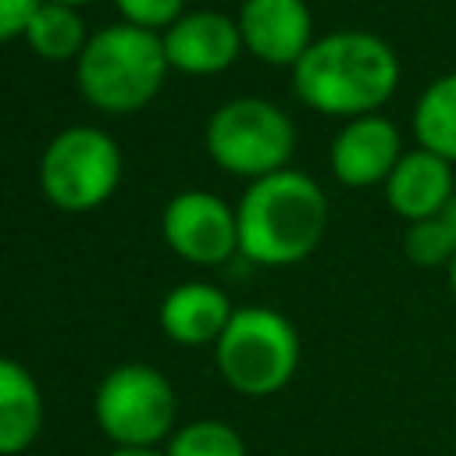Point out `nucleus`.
I'll use <instances>...</instances> for the list:
<instances>
[{"label":"nucleus","mask_w":456,"mask_h":456,"mask_svg":"<svg viewBox=\"0 0 456 456\" xmlns=\"http://www.w3.org/2000/svg\"><path fill=\"white\" fill-rule=\"evenodd\" d=\"M399 82V61L392 46L370 32H331L310 43L292 68L299 100L321 114L363 118L378 110Z\"/></svg>","instance_id":"obj_1"},{"label":"nucleus","mask_w":456,"mask_h":456,"mask_svg":"<svg viewBox=\"0 0 456 456\" xmlns=\"http://www.w3.org/2000/svg\"><path fill=\"white\" fill-rule=\"evenodd\" d=\"M239 253L264 267L299 264L317 249L328 228V200L303 171H274L249 182L235 207Z\"/></svg>","instance_id":"obj_2"},{"label":"nucleus","mask_w":456,"mask_h":456,"mask_svg":"<svg viewBox=\"0 0 456 456\" xmlns=\"http://www.w3.org/2000/svg\"><path fill=\"white\" fill-rule=\"evenodd\" d=\"M164 75L167 57L160 32L128 21L96 28L75 61L78 93L107 114H132L146 107L160 93Z\"/></svg>","instance_id":"obj_3"},{"label":"nucleus","mask_w":456,"mask_h":456,"mask_svg":"<svg viewBox=\"0 0 456 456\" xmlns=\"http://www.w3.org/2000/svg\"><path fill=\"white\" fill-rule=\"evenodd\" d=\"M221 381L249 399L281 392L299 367V335L292 321L271 306H239L214 342Z\"/></svg>","instance_id":"obj_4"},{"label":"nucleus","mask_w":456,"mask_h":456,"mask_svg":"<svg viewBox=\"0 0 456 456\" xmlns=\"http://www.w3.org/2000/svg\"><path fill=\"white\" fill-rule=\"evenodd\" d=\"M93 417L110 438V449H164L175 435L178 395L157 367L121 363L100 378Z\"/></svg>","instance_id":"obj_5"},{"label":"nucleus","mask_w":456,"mask_h":456,"mask_svg":"<svg viewBox=\"0 0 456 456\" xmlns=\"http://www.w3.org/2000/svg\"><path fill=\"white\" fill-rule=\"evenodd\" d=\"M203 139L217 167L249 182L285 171L296 150V128L289 114L260 96H239L221 103L210 114Z\"/></svg>","instance_id":"obj_6"},{"label":"nucleus","mask_w":456,"mask_h":456,"mask_svg":"<svg viewBox=\"0 0 456 456\" xmlns=\"http://www.w3.org/2000/svg\"><path fill=\"white\" fill-rule=\"evenodd\" d=\"M121 182V150L96 125H71L57 132L39 157L43 196L57 210H96Z\"/></svg>","instance_id":"obj_7"},{"label":"nucleus","mask_w":456,"mask_h":456,"mask_svg":"<svg viewBox=\"0 0 456 456\" xmlns=\"http://www.w3.org/2000/svg\"><path fill=\"white\" fill-rule=\"evenodd\" d=\"M164 242L189 264H224L239 253V221L235 210L207 189H185L167 200L160 214Z\"/></svg>","instance_id":"obj_8"},{"label":"nucleus","mask_w":456,"mask_h":456,"mask_svg":"<svg viewBox=\"0 0 456 456\" xmlns=\"http://www.w3.org/2000/svg\"><path fill=\"white\" fill-rule=\"evenodd\" d=\"M160 43L167 68L185 75H217L239 57L242 32L239 21H232L221 11H192L182 14L171 28H164Z\"/></svg>","instance_id":"obj_9"},{"label":"nucleus","mask_w":456,"mask_h":456,"mask_svg":"<svg viewBox=\"0 0 456 456\" xmlns=\"http://www.w3.org/2000/svg\"><path fill=\"white\" fill-rule=\"evenodd\" d=\"M242 46L267 64H292L310 50L314 18L306 0H242Z\"/></svg>","instance_id":"obj_10"},{"label":"nucleus","mask_w":456,"mask_h":456,"mask_svg":"<svg viewBox=\"0 0 456 456\" xmlns=\"http://www.w3.org/2000/svg\"><path fill=\"white\" fill-rule=\"evenodd\" d=\"M399 164V132L378 114L353 118L331 142V171L342 185H374L388 182Z\"/></svg>","instance_id":"obj_11"},{"label":"nucleus","mask_w":456,"mask_h":456,"mask_svg":"<svg viewBox=\"0 0 456 456\" xmlns=\"http://www.w3.org/2000/svg\"><path fill=\"white\" fill-rule=\"evenodd\" d=\"M235 306L224 289L207 281L175 285L160 303V331L178 346H207L217 342L228 328Z\"/></svg>","instance_id":"obj_12"},{"label":"nucleus","mask_w":456,"mask_h":456,"mask_svg":"<svg viewBox=\"0 0 456 456\" xmlns=\"http://www.w3.org/2000/svg\"><path fill=\"white\" fill-rule=\"evenodd\" d=\"M385 196H388V207L399 217H406L410 224L435 217L452 200L449 160H442L431 150H413V153L399 157L395 171L385 182Z\"/></svg>","instance_id":"obj_13"},{"label":"nucleus","mask_w":456,"mask_h":456,"mask_svg":"<svg viewBox=\"0 0 456 456\" xmlns=\"http://www.w3.org/2000/svg\"><path fill=\"white\" fill-rule=\"evenodd\" d=\"M43 431V392L32 370L0 356V456H21Z\"/></svg>","instance_id":"obj_14"},{"label":"nucleus","mask_w":456,"mask_h":456,"mask_svg":"<svg viewBox=\"0 0 456 456\" xmlns=\"http://www.w3.org/2000/svg\"><path fill=\"white\" fill-rule=\"evenodd\" d=\"M413 132L420 150L438 153L442 160H456V71L435 78L413 110Z\"/></svg>","instance_id":"obj_15"},{"label":"nucleus","mask_w":456,"mask_h":456,"mask_svg":"<svg viewBox=\"0 0 456 456\" xmlns=\"http://www.w3.org/2000/svg\"><path fill=\"white\" fill-rule=\"evenodd\" d=\"M25 39L43 61H68V57L78 61V53L89 43L82 14L75 7H61V4H50V0H43V7L32 14V21L25 28Z\"/></svg>","instance_id":"obj_16"},{"label":"nucleus","mask_w":456,"mask_h":456,"mask_svg":"<svg viewBox=\"0 0 456 456\" xmlns=\"http://www.w3.org/2000/svg\"><path fill=\"white\" fill-rule=\"evenodd\" d=\"M403 249L420 267H449V260L456 256V196L435 217L413 221L403 235Z\"/></svg>","instance_id":"obj_17"},{"label":"nucleus","mask_w":456,"mask_h":456,"mask_svg":"<svg viewBox=\"0 0 456 456\" xmlns=\"http://www.w3.org/2000/svg\"><path fill=\"white\" fill-rule=\"evenodd\" d=\"M164 456H246V442L232 424L203 417L175 428L164 442Z\"/></svg>","instance_id":"obj_18"},{"label":"nucleus","mask_w":456,"mask_h":456,"mask_svg":"<svg viewBox=\"0 0 456 456\" xmlns=\"http://www.w3.org/2000/svg\"><path fill=\"white\" fill-rule=\"evenodd\" d=\"M114 7L128 25L157 32V28H171L182 18L185 0H114Z\"/></svg>","instance_id":"obj_19"},{"label":"nucleus","mask_w":456,"mask_h":456,"mask_svg":"<svg viewBox=\"0 0 456 456\" xmlns=\"http://www.w3.org/2000/svg\"><path fill=\"white\" fill-rule=\"evenodd\" d=\"M43 7V0H0V43L25 36L32 14Z\"/></svg>","instance_id":"obj_20"},{"label":"nucleus","mask_w":456,"mask_h":456,"mask_svg":"<svg viewBox=\"0 0 456 456\" xmlns=\"http://www.w3.org/2000/svg\"><path fill=\"white\" fill-rule=\"evenodd\" d=\"M103 456H164V449H110Z\"/></svg>","instance_id":"obj_21"},{"label":"nucleus","mask_w":456,"mask_h":456,"mask_svg":"<svg viewBox=\"0 0 456 456\" xmlns=\"http://www.w3.org/2000/svg\"><path fill=\"white\" fill-rule=\"evenodd\" d=\"M50 4H61V7H86V4H93V0H50Z\"/></svg>","instance_id":"obj_22"},{"label":"nucleus","mask_w":456,"mask_h":456,"mask_svg":"<svg viewBox=\"0 0 456 456\" xmlns=\"http://www.w3.org/2000/svg\"><path fill=\"white\" fill-rule=\"evenodd\" d=\"M449 289H452V296H456V256L449 260Z\"/></svg>","instance_id":"obj_23"}]
</instances>
